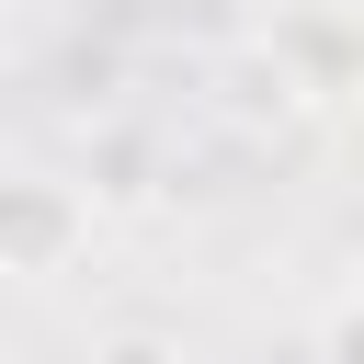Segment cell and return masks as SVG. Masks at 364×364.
<instances>
[{
  "label": "cell",
  "instance_id": "1",
  "mask_svg": "<svg viewBox=\"0 0 364 364\" xmlns=\"http://www.w3.org/2000/svg\"><path fill=\"white\" fill-rule=\"evenodd\" d=\"M91 364H193V353H182V341H159V330H125V341H102Z\"/></svg>",
  "mask_w": 364,
  "mask_h": 364
}]
</instances>
